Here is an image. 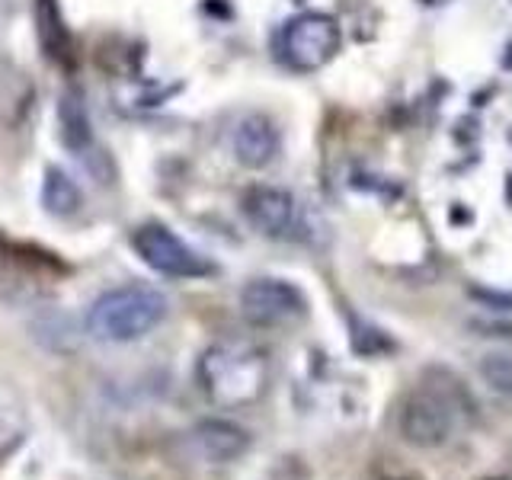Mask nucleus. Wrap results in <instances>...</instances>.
<instances>
[{"label":"nucleus","mask_w":512,"mask_h":480,"mask_svg":"<svg viewBox=\"0 0 512 480\" xmlns=\"http://www.w3.org/2000/svg\"><path fill=\"white\" fill-rule=\"evenodd\" d=\"M196 378L215 407L244 410L260 404L269 391V356L247 340H224L202 352Z\"/></svg>","instance_id":"f257e3e1"},{"label":"nucleus","mask_w":512,"mask_h":480,"mask_svg":"<svg viewBox=\"0 0 512 480\" xmlns=\"http://www.w3.org/2000/svg\"><path fill=\"white\" fill-rule=\"evenodd\" d=\"M167 295L151 285H122L100 295L87 311V333L100 343H132L167 317Z\"/></svg>","instance_id":"f03ea898"},{"label":"nucleus","mask_w":512,"mask_h":480,"mask_svg":"<svg viewBox=\"0 0 512 480\" xmlns=\"http://www.w3.org/2000/svg\"><path fill=\"white\" fill-rule=\"evenodd\" d=\"M468 404L458 378L445 375V388L442 384H420L400 407V436L413 448H439L452 439L455 423H458V407Z\"/></svg>","instance_id":"7ed1b4c3"},{"label":"nucleus","mask_w":512,"mask_h":480,"mask_svg":"<svg viewBox=\"0 0 512 480\" xmlns=\"http://www.w3.org/2000/svg\"><path fill=\"white\" fill-rule=\"evenodd\" d=\"M132 250L141 256L144 266H151L160 276L170 279H202L215 266L199 250H192L186 240L176 237L167 224H141L132 234Z\"/></svg>","instance_id":"20e7f679"},{"label":"nucleus","mask_w":512,"mask_h":480,"mask_svg":"<svg viewBox=\"0 0 512 480\" xmlns=\"http://www.w3.org/2000/svg\"><path fill=\"white\" fill-rule=\"evenodd\" d=\"M340 26L327 13H301L282 29V55L295 71H320L340 52Z\"/></svg>","instance_id":"39448f33"},{"label":"nucleus","mask_w":512,"mask_h":480,"mask_svg":"<svg viewBox=\"0 0 512 480\" xmlns=\"http://www.w3.org/2000/svg\"><path fill=\"white\" fill-rule=\"evenodd\" d=\"M308 301L285 279H253L240 292V314L253 327H282L298 320Z\"/></svg>","instance_id":"423d86ee"},{"label":"nucleus","mask_w":512,"mask_h":480,"mask_svg":"<svg viewBox=\"0 0 512 480\" xmlns=\"http://www.w3.org/2000/svg\"><path fill=\"white\" fill-rule=\"evenodd\" d=\"M244 208L247 221L253 224L263 237H292L295 221H298V202L292 192L276 189V186H253L244 192Z\"/></svg>","instance_id":"0eeeda50"},{"label":"nucleus","mask_w":512,"mask_h":480,"mask_svg":"<svg viewBox=\"0 0 512 480\" xmlns=\"http://www.w3.org/2000/svg\"><path fill=\"white\" fill-rule=\"evenodd\" d=\"M231 144H234V157H237L240 167L263 170L279 154V128L272 125L269 116L253 112V116H244L237 122Z\"/></svg>","instance_id":"6e6552de"},{"label":"nucleus","mask_w":512,"mask_h":480,"mask_svg":"<svg viewBox=\"0 0 512 480\" xmlns=\"http://www.w3.org/2000/svg\"><path fill=\"white\" fill-rule=\"evenodd\" d=\"M192 445H196V452L205 461L231 464L250 448V436H247V429H240L231 420H202L192 429Z\"/></svg>","instance_id":"1a4fd4ad"},{"label":"nucleus","mask_w":512,"mask_h":480,"mask_svg":"<svg viewBox=\"0 0 512 480\" xmlns=\"http://www.w3.org/2000/svg\"><path fill=\"white\" fill-rule=\"evenodd\" d=\"M36 32L42 42V52L48 55V61L64 64L71 58V36L64 29L58 0H36Z\"/></svg>","instance_id":"9d476101"},{"label":"nucleus","mask_w":512,"mask_h":480,"mask_svg":"<svg viewBox=\"0 0 512 480\" xmlns=\"http://www.w3.org/2000/svg\"><path fill=\"white\" fill-rule=\"evenodd\" d=\"M58 125H61V141L64 148H71L77 154H84L90 148V116H87V106H84V96L77 90H68L61 96L58 103Z\"/></svg>","instance_id":"9b49d317"},{"label":"nucleus","mask_w":512,"mask_h":480,"mask_svg":"<svg viewBox=\"0 0 512 480\" xmlns=\"http://www.w3.org/2000/svg\"><path fill=\"white\" fill-rule=\"evenodd\" d=\"M42 205L48 215L68 218L80 208V189L64 170H48L45 173V186H42Z\"/></svg>","instance_id":"f8f14e48"},{"label":"nucleus","mask_w":512,"mask_h":480,"mask_svg":"<svg viewBox=\"0 0 512 480\" xmlns=\"http://www.w3.org/2000/svg\"><path fill=\"white\" fill-rule=\"evenodd\" d=\"M480 375L490 384V391L512 397V356H506V352H487L484 362H480Z\"/></svg>","instance_id":"ddd939ff"}]
</instances>
